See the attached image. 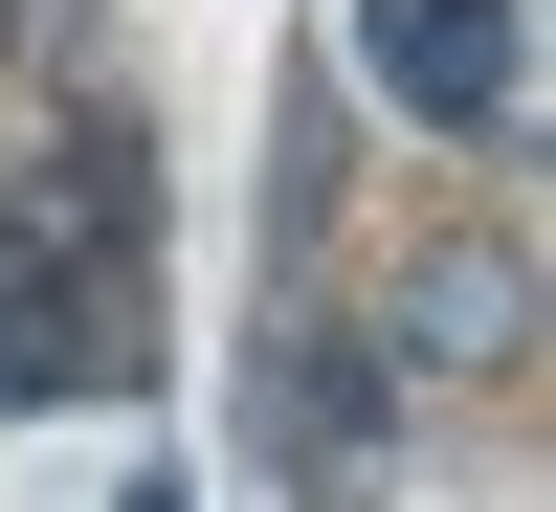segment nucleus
I'll return each instance as SVG.
<instances>
[{
	"label": "nucleus",
	"instance_id": "nucleus-1",
	"mask_svg": "<svg viewBox=\"0 0 556 512\" xmlns=\"http://www.w3.org/2000/svg\"><path fill=\"white\" fill-rule=\"evenodd\" d=\"M112 379H156V246L23 201L0 223V401H112Z\"/></svg>",
	"mask_w": 556,
	"mask_h": 512
},
{
	"label": "nucleus",
	"instance_id": "nucleus-2",
	"mask_svg": "<svg viewBox=\"0 0 556 512\" xmlns=\"http://www.w3.org/2000/svg\"><path fill=\"white\" fill-rule=\"evenodd\" d=\"M379 357H401V379H513V357H534V246H513V223L424 246L401 312H379Z\"/></svg>",
	"mask_w": 556,
	"mask_h": 512
},
{
	"label": "nucleus",
	"instance_id": "nucleus-3",
	"mask_svg": "<svg viewBox=\"0 0 556 512\" xmlns=\"http://www.w3.org/2000/svg\"><path fill=\"white\" fill-rule=\"evenodd\" d=\"M356 67H379L401 89V112H424V134H513V0H356Z\"/></svg>",
	"mask_w": 556,
	"mask_h": 512
},
{
	"label": "nucleus",
	"instance_id": "nucleus-4",
	"mask_svg": "<svg viewBox=\"0 0 556 512\" xmlns=\"http://www.w3.org/2000/svg\"><path fill=\"white\" fill-rule=\"evenodd\" d=\"M379 379H401L379 335H334V312H290V335H267V379H245V424H267V469H290V490H334V469H379Z\"/></svg>",
	"mask_w": 556,
	"mask_h": 512
},
{
	"label": "nucleus",
	"instance_id": "nucleus-5",
	"mask_svg": "<svg viewBox=\"0 0 556 512\" xmlns=\"http://www.w3.org/2000/svg\"><path fill=\"white\" fill-rule=\"evenodd\" d=\"M112 512H178V469H134V490H112Z\"/></svg>",
	"mask_w": 556,
	"mask_h": 512
},
{
	"label": "nucleus",
	"instance_id": "nucleus-6",
	"mask_svg": "<svg viewBox=\"0 0 556 512\" xmlns=\"http://www.w3.org/2000/svg\"><path fill=\"white\" fill-rule=\"evenodd\" d=\"M0 45H23V23H0Z\"/></svg>",
	"mask_w": 556,
	"mask_h": 512
}]
</instances>
